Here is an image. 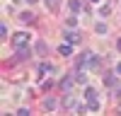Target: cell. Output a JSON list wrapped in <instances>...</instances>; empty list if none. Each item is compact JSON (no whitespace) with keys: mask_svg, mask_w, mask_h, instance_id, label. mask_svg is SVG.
I'll return each mask as SVG.
<instances>
[{"mask_svg":"<svg viewBox=\"0 0 121 116\" xmlns=\"http://www.w3.org/2000/svg\"><path fill=\"white\" fill-rule=\"evenodd\" d=\"M78 68H80V70H87V73L97 70V68H99V58H97V53H92V51H85L82 56L78 58Z\"/></svg>","mask_w":121,"mask_h":116,"instance_id":"cell-1","label":"cell"},{"mask_svg":"<svg viewBox=\"0 0 121 116\" xmlns=\"http://www.w3.org/2000/svg\"><path fill=\"white\" fill-rule=\"evenodd\" d=\"M85 102L90 106V111H99V99H97V90L95 87H85Z\"/></svg>","mask_w":121,"mask_h":116,"instance_id":"cell-2","label":"cell"},{"mask_svg":"<svg viewBox=\"0 0 121 116\" xmlns=\"http://www.w3.org/2000/svg\"><path fill=\"white\" fill-rule=\"evenodd\" d=\"M12 44H15V48H19V46H29V34H27V32H17V34H12Z\"/></svg>","mask_w":121,"mask_h":116,"instance_id":"cell-3","label":"cell"},{"mask_svg":"<svg viewBox=\"0 0 121 116\" xmlns=\"http://www.w3.org/2000/svg\"><path fill=\"white\" fill-rule=\"evenodd\" d=\"M29 56H32V48H29V46H19V48H17V56H15V61H27Z\"/></svg>","mask_w":121,"mask_h":116,"instance_id":"cell-4","label":"cell"},{"mask_svg":"<svg viewBox=\"0 0 121 116\" xmlns=\"http://www.w3.org/2000/svg\"><path fill=\"white\" fill-rule=\"evenodd\" d=\"M78 80H75V77H63V80H60V90H63V92H70V90H73V85H75Z\"/></svg>","mask_w":121,"mask_h":116,"instance_id":"cell-5","label":"cell"},{"mask_svg":"<svg viewBox=\"0 0 121 116\" xmlns=\"http://www.w3.org/2000/svg\"><path fill=\"white\" fill-rule=\"evenodd\" d=\"M63 106L70 111H78V102H75V97H70V92L65 94V99H63Z\"/></svg>","mask_w":121,"mask_h":116,"instance_id":"cell-6","label":"cell"},{"mask_svg":"<svg viewBox=\"0 0 121 116\" xmlns=\"http://www.w3.org/2000/svg\"><path fill=\"white\" fill-rule=\"evenodd\" d=\"M63 36H65V41H68V44H78V41H80V34H75L73 29H65V34H63Z\"/></svg>","mask_w":121,"mask_h":116,"instance_id":"cell-7","label":"cell"},{"mask_svg":"<svg viewBox=\"0 0 121 116\" xmlns=\"http://www.w3.org/2000/svg\"><path fill=\"white\" fill-rule=\"evenodd\" d=\"M19 22H22V24L34 22V12H32V10H24V12H19Z\"/></svg>","mask_w":121,"mask_h":116,"instance_id":"cell-8","label":"cell"},{"mask_svg":"<svg viewBox=\"0 0 121 116\" xmlns=\"http://www.w3.org/2000/svg\"><path fill=\"white\" fill-rule=\"evenodd\" d=\"M114 75H116V70L109 73V75H104V85H107V87H116V77H114Z\"/></svg>","mask_w":121,"mask_h":116,"instance_id":"cell-9","label":"cell"},{"mask_svg":"<svg viewBox=\"0 0 121 116\" xmlns=\"http://www.w3.org/2000/svg\"><path fill=\"white\" fill-rule=\"evenodd\" d=\"M68 7H70V12H73V15H78L82 5H80V0H68Z\"/></svg>","mask_w":121,"mask_h":116,"instance_id":"cell-10","label":"cell"},{"mask_svg":"<svg viewBox=\"0 0 121 116\" xmlns=\"http://www.w3.org/2000/svg\"><path fill=\"white\" fill-rule=\"evenodd\" d=\"M58 53H60V56H70V53H73V46L65 41L63 46H58Z\"/></svg>","mask_w":121,"mask_h":116,"instance_id":"cell-11","label":"cell"},{"mask_svg":"<svg viewBox=\"0 0 121 116\" xmlns=\"http://www.w3.org/2000/svg\"><path fill=\"white\" fill-rule=\"evenodd\" d=\"M34 51H36L39 56H46V41H36V44H34Z\"/></svg>","mask_w":121,"mask_h":116,"instance_id":"cell-12","label":"cell"},{"mask_svg":"<svg viewBox=\"0 0 121 116\" xmlns=\"http://www.w3.org/2000/svg\"><path fill=\"white\" fill-rule=\"evenodd\" d=\"M53 70V65L51 63H41V65H39V75H44V73H51Z\"/></svg>","mask_w":121,"mask_h":116,"instance_id":"cell-13","label":"cell"},{"mask_svg":"<svg viewBox=\"0 0 121 116\" xmlns=\"http://www.w3.org/2000/svg\"><path fill=\"white\" fill-rule=\"evenodd\" d=\"M85 73H87V70H80V68H78V73H75V80H78L80 85H85V80H87V77H85Z\"/></svg>","mask_w":121,"mask_h":116,"instance_id":"cell-14","label":"cell"},{"mask_svg":"<svg viewBox=\"0 0 121 116\" xmlns=\"http://www.w3.org/2000/svg\"><path fill=\"white\" fill-rule=\"evenodd\" d=\"M44 106H46V109H56V99H51V97L44 99Z\"/></svg>","mask_w":121,"mask_h":116,"instance_id":"cell-15","label":"cell"},{"mask_svg":"<svg viewBox=\"0 0 121 116\" xmlns=\"http://www.w3.org/2000/svg\"><path fill=\"white\" fill-rule=\"evenodd\" d=\"M95 32H97V34H107V24H104V22H99V24L95 27Z\"/></svg>","mask_w":121,"mask_h":116,"instance_id":"cell-16","label":"cell"},{"mask_svg":"<svg viewBox=\"0 0 121 116\" xmlns=\"http://www.w3.org/2000/svg\"><path fill=\"white\" fill-rule=\"evenodd\" d=\"M109 12H112V7H109V5H102V10H99V15H102V17H109Z\"/></svg>","mask_w":121,"mask_h":116,"instance_id":"cell-17","label":"cell"},{"mask_svg":"<svg viewBox=\"0 0 121 116\" xmlns=\"http://www.w3.org/2000/svg\"><path fill=\"white\" fill-rule=\"evenodd\" d=\"M60 5V0H46V7H51V10H56Z\"/></svg>","mask_w":121,"mask_h":116,"instance_id":"cell-18","label":"cell"},{"mask_svg":"<svg viewBox=\"0 0 121 116\" xmlns=\"http://www.w3.org/2000/svg\"><path fill=\"white\" fill-rule=\"evenodd\" d=\"M15 114H17V116H29V114H32V111H29V109H17Z\"/></svg>","mask_w":121,"mask_h":116,"instance_id":"cell-19","label":"cell"},{"mask_svg":"<svg viewBox=\"0 0 121 116\" xmlns=\"http://www.w3.org/2000/svg\"><path fill=\"white\" fill-rule=\"evenodd\" d=\"M0 39H7V27H5V24L0 27Z\"/></svg>","mask_w":121,"mask_h":116,"instance_id":"cell-20","label":"cell"},{"mask_svg":"<svg viewBox=\"0 0 121 116\" xmlns=\"http://www.w3.org/2000/svg\"><path fill=\"white\" fill-rule=\"evenodd\" d=\"M116 75H121V63H119V65H116Z\"/></svg>","mask_w":121,"mask_h":116,"instance_id":"cell-21","label":"cell"},{"mask_svg":"<svg viewBox=\"0 0 121 116\" xmlns=\"http://www.w3.org/2000/svg\"><path fill=\"white\" fill-rule=\"evenodd\" d=\"M116 48H119V51H121V39H119V41H116Z\"/></svg>","mask_w":121,"mask_h":116,"instance_id":"cell-22","label":"cell"},{"mask_svg":"<svg viewBox=\"0 0 121 116\" xmlns=\"http://www.w3.org/2000/svg\"><path fill=\"white\" fill-rule=\"evenodd\" d=\"M24 3H29V5H34V3H36V0H24Z\"/></svg>","mask_w":121,"mask_h":116,"instance_id":"cell-23","label":"cell"},{"mask_svg":"<svg viewBox=\"0 0 121 116\" xmlns=\"http://www.w3.org/2000/svg\"><path fill=\"white\" fill-rule=\"evenodd\" d=\"M116 94H119V97H121V87H119V92H116Z\"/></svg>","mask_w":121,"mask_h":116,"instance_id":"cell-24","label":"cell"},{"mask_svg":"<svg viewBox=\"0 0 121 116\" xmlns=\"http://www.w3.org/2000/svg\"><path fill=\"white\" fill-rule=\"evenodd\" d=\"M90 3H99V0H90Z\"/></svg>","mask_w":121,"mask_h":116,"instance_id":"cell-25","label":"cell"}]
</instances>
